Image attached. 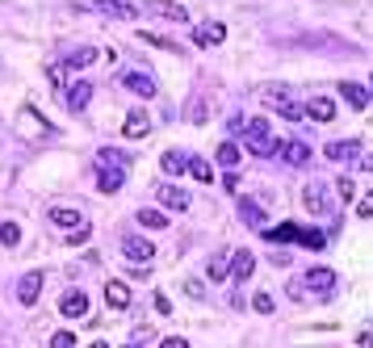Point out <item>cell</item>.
I'll list each match as a JSON object with an SVG mask.
<instances>
[{"label": "cell", "instance_id": "6da1fadb", "mask_svg": "<svg viewBox=\"0 0 373 348\" xmlns=\"http://www.w3.org/2000/svg\"><path fill=\"white\" fill-rule=\"evenodd\" d=\"M302 281H306V294L314 298V303H327V298L336 294V273L332 269H310Z\"/></svg>", "mask_w": 373, "mask_h": 348}, {"label": "cell", "instance_id": "7a4b0ae2", "mask_svg": "<svg viewBox=\"0 0 373 348\" xmlns=\"http://www.w3.org/2000/svg\"><path fill=\"white\" fill-rule=\"evenodd\" d=\"M122 256H126L130 265H151V260H155V247H151V239H143V235H126V239H122Z\"/></svg>", "mask_w": 373, "mask_h": 348}, {"label": "cell", "instance_id": "3957f363", "mask_svg": "<svg viewBox=\"0 0 373 348\" xmlns=\"http://www.w3.org/2000/svg\"><path fill=\"white\" fill-rule=\"evenodd\" d=\"M302 202H306L310 214H327V210H332V197H327V189L319 185V181H310V185L302 189Z\"/></svg>", "mask_w": 373, "mask_h": 348}, {"label": "cell", "instance_id": "277c9868", "mask_svg": "<svg viewBox=\"0 0 373 348\" xmlns=\"http://www.w3.org/2000/svg\"><path fill=\"white\" fill-rule=\"evenodd\" d=\"M59 315H63V319H84V315H88V294H84V289H68L63 303H59Z\"/></svg>", "mask_w": 373, "mask_h": 348}, {"label": "cell", "instance_id": "5b68a950", "mask_svg": "<svg viewBox=\"0 0 373 348\" xmlns=\"http://www.w3.org/2000/svg\"><path fill=\"white\" fill-rule=\"evenodd\" d=\"M42 281H46L42 273H26V277H21V285H17V303H21V307H34V303H38Z\"/></svg>", "mask_w": 373, "mask_h": 348}, {"label": "cell", "instance_id": "8992f818", "mask_svg": "<svg viewBox=\"0 0 373 348\" xmlns=\"http://www.w3.org/2000/svg\"><path fill=\"white\" fill-rule=\"evenodd\" d=\"M252 273H256V256L252 252H231V281H252Z\"/></svg>", "mask_w": 373, "mask_h": 348}, {"label": "cell", "instance_id": "52a82bcc", "mask_svg": "<svg viewBox=\"0 0 373 348\" xmlns=\"http://www.w3.org/2000/svg\"><path fill=\"white\" fill-rule=\"evenodd\" d=\"M143 5L151 13H159V17H168V21H189V9L177 5V0H143Z\"/></svg>", "mask_w": 373, "mask_h": 348}, {"label": "cell", "instance_id": "ba28073f", "mask_svg": "<svg viewBox=\"0 0 373 348\" xmlns=\"http://www.w3.org/2000/svg\"><path fill=\"white\" fill-rule=\"evenodd\" d=\"M155 197H159V202H164L168 210H189V193H185L181 185H159Z\"/></svg>", "mask_w": 373, "mask_h": 348}, {"label": "cell", "instance_id": "9c48e42d", "mask_svg": "<svg viewBox=\"0 0 373 348\" xmlns=\"http://www.w3.org/2000/svg\"><path fill=\"white\" fill-rule=\"evenodd\" d=\"M277 152H281V160H285V164H294V168H302V164H310V147H306L302 139H294V143H281V147H277Z\"/></svg>", "mask_w": 373, "mask_h": 348}, {"label": "cell", "instance_id": "30bf717a", "mask_svg": "<svg viewBox=\"0 0 373 348\" xmlns=\"http://www.w3.org/2000/svg\"><path fill=\"white\" fill-rule=\"evenodd\" d=\"M223 38H227V25H223V21H205V25H197V34H193L197 46H219Z\"/></svg>", "mask_w": 373, "mask_h": 348}, {"label": "cell", "instance_id": "8fae6325", "mask_svg": "<svg viewBox=\"0 0 373 348\" xmlns=\"http://www.w3.org/2000/svg\"><path fill=\"white\" fill-rule=\"evenodd\" d=\"M340 96H344L352 110H365V105H369V88L356 84V80H340Z\"/></svg>", "mask_w": 373, "mask_h": 348}, {"label": "cell", "instance_id": "7c38bea8", "mask_svg": "<svg viewBox=\"0 0 373 348\" xmlns=\"http://www.w3.org/2000/svg\"><path fill=\"white\" fill-rule=\"evenodd\" d=\"M126 185V168H101L97 172V189L101 193H118Z\"/></svg>", "mask_w": 373, "mask_h": 348}, {"label": "cell", "instance_id": "4fadbf2b", "mask_svg": "<svg viewBox=\"0 0 373 348\" xmlns=\"http://www.w3.org/2000/svg\"><path fill=\"white\" fill-rule=\"evenodd\" d=\"M302 118H314V122H332L336 118V105H332V96H314V101L302 110Z\"/></svg>", "mask_w": 373, "mask_h": 348}, {"label": "cell", "instance_id": "5bb4252c", "mask_svg": "<svg viewBox=\"0 0 373 348\" xmlns=\"http://www.w3.org/2000/svg\"><path fill=\"white\" fill-rule=\"evenodd\" d=\"M105 303H110L114 311H126L130 307V285L126 281H110L105 285Z\"/></svg>", "mask_w": 373, "mask_h": 348}, {"label": "cell", "instance_id": "9a60e30c", "mask_svg": "<svg viewBox=\"0 0 373 348\" xmlns=\"http://www.w3.org/2000/svg\"><path fill=\"white\" fill-rule=\"evenodd\" d=\"M147 130H151V114H143V110H134V114L122 122V134H126V139H143Z\"/></svg>", "mask_w": 373, "mask_h": 348}, {"label": "cell", "instance_id": "2e32d148", "mask_svg": "<svg viewBox=\"0 0 373 348\" xmlns=\"http://www.w3.org/2000/svg\"><path fill=\"white\" fill-rule=\"evenodd\" d=\"M50 223H55V227H68V231H76V227H84V214H80V210H72V206H55V210H50Z\"/></svg>", "mask_w": 373, "mask_h": 348}, {"label": "cell", "instance_id": "e0dca14e", "mask_svg": "<svg viewBox=\"0 0 373 348\" xmlns=\"http://www.w3.org/2000/svg\"><path fill=\"white\" fill-rule=\"evenodd\" d=\"M92 101V84L88 80H80L72 92H68V105H72V114H84V105Z\"/></svg>", "mask_w": 373, "mask_h": 348}, {"label": "cell", "instance_id": "ac0fdd59", "mask_svg": "<svg viewBox=\"0 0 373 348\" xmlns=\"http://www.w3.org/2000/svg\"><path fill=\"white\" fill-rule=\"evenodd\" d=\"M122 84H126L130 92H139V96H155V80H151L147 72H130V76H126Z\"/></svg>", "mask_w": 373, "mask_h": 348}, {"label": "cell", "instance_id": "d6986e66", "mask_svg": "<svg viewBox=\"0 0 373 348\" xmlns=\"http://www.w3.org/2000/svg\"><path fill=\"white\" fill-rule=\"evenodd\" d=\"M356 147H361V143H352V139H336V143L323 147V152H327V160H352Z\"/></svg>", "mask_w": 373, "mask_h": 348}, {"label": "cell", "instance_id": "ffe728a7", "mask_svg": "<svg viewBox=\"0 0 373 348\" xmlns=\"http://www.w3.org/2000/svg\"><path fill=\"white\" fill-rule=\"evenodd\" d=\"M239 218H243L248 227H264V210L252 202V197H239Z\"/></svg>", "mask_w": 373, "mask_h": 348}, {"label": "cell", "instance_id": "44dd1931", "mask_svg": "<svg viewBox=\"0 0 373 348\" xmlns=\"http://www.w3.org/2000/svg\"><path fill=\"white\" fill-rule=\"evenodd\" d=\"M185 168H189V176H193V181H201V185L214 181V168H210L205 160H197V156H189V160H185Z\"/></svg>", "mask_w": 373, "mask_h": 348}, {"label": "cell", "instance_id": "7402d4cb", "mask_svg": "<svg viewBox=\"0 0 373 348\" xmlns=\"http://www.w3.org/2000/svg\"><path fill=\"white\" fill-rule=\"evenodd\" d=\"M205 269H210V277H214V281H227V277H231V256H227V252L210 256V265H205Z\"/></svg>", "mask_w": 373, "mask_h": 348}, {"label": "cell", "instance_id": "603a6c76", "mask_svg": "<svg viewBox=\"0 0 373 348\" xmlns=\"http://www.w3.org/2000/svg\"><path fill=\"white\" fill-rule=\"evenodd\" d=\"M277 147H281V143L269 139V134H264V139H248V152H252V156H277Z\"/></svg>", "mask_w": 373, "mask_h": 348}, {"label": "cell", "instance_id": "cb8c5ba5", "mask_svg": "<svg viewBox=\"0 0 373 348\" xmlns=\"http://www.w3.org/2000/svg\"><path fill=\"white\" fill-rule=\"evenodd\" d=\"M239 156H243V152H239V147H235V143H223V147H219V164H223L227 172H235V164H239Z\"/></svg>", "mask_w": 373, "mask_h": 348}, {"label": "cell", "instance_id": "d4e9b609", "mask_svg": "<svg viewBox=\"0 0 373 348\" xmlns=\"http://www.w3.org/2000/svg\"><path fill=\"white\" fill-rule=\"evenodd\" d=\"M92 59H97V46H76V51L68 55V63H72V68H88Z\"/></svg>", "mask_w": 373, "mask_h": 348}, {"label": "cell", "instance_id": "484cf974", "mask_svg": "<svg viewBox=\"0 0 373 348\" xmlns=\"http://www.w3.org/2000/svg\"><path fill=\"white\" fill-rule=\"evenodd\" d=\"M139 223L151 227V231H164V227H168V214H159V210H139Z\"/></svg>", "mask_w": 373, "mask_h": 348}, {"label": "cell", "instance_id": "4316f807", "mask_svg": "<svg viewBox=\"0 0 373 348\" xmlns=\"http://www.w3.org/2000/svg\"><path fill=\"white\" fill-rule=\"evenodd\" d=\"M0 243L17 247V243H21V227H17V223H0Z\"/></svg>", "mask_w": 373, "mask_h": 348}, {"label": "cell", "instance_id": "83f0119b", "mask_svg": "<svg viewBox=\"0 0 373 348\" xmlns=\"http://www.w3.org/2000/svg\"><path fill=\"white\" fill-rule=\"evenodd\" d=\"M210 118V105H205V96H193V105H189V122L193 126H201Z\"/></svg>", "mask_w": 373, "mask_h": 348}, {"label": "cell", "instance_id": "f1b7e54d", "mask_svg": "<svg viewBox=\"0 0 373 348\" xmlns=\"http://www.w3.org/2000/svg\"><path fill=\"white\" fill-rule=\"evenodd\" d=\"M185 160H189V156H181V152H164V160H159V164H164V172H185Z\"/></svg>", "mask_w": 373, "mask_h": 348}, {"label": "cell", "instance_id": "f546056e", "mask_svg": "<svg viewBox=\"0 0 373 348\" xmlns=\"http://www.w3.org/2000/svg\"><path fill=\"white\" fill-rule=\"evenodd\" d=\"M97 164H101V168H126V156H118V152H101Z\"/></svg>", "mask_w": 373, "mask_h": 348}, {"label": "cell", "instance_id": "4dcf8cb0", "mask_svg": "<svg viewBox=\"0 0 373 348\" xmlns=\"http://www.w3.org/2000/svg\"><path fill=\"white\" fill-rule=\"evenodd\" d=\"M336 193H340V202H352V197H356V181H352V176L336 181Z\"/></svg>", "mask_w": 373, "mask_h": 348}, {"label": "cell", "instance_id": "1f68e13d", "mask_svg": "<svg viewBox=\"0 0 373 348\" xmlns=\"http://www.w3.org/2000/svg\"><path fill=\"white\" fill-rule=\"evenodd\" d=\"M50 348H76V336L72 331H55L50 336Z\"/></svg>", "mask_w": 373, "mask_h": 348}, {"label": "cell", "instance_id": "d6a6232c", "mask_svg": "<svg viewBox=\"0 0 373 348\" xmlns=\"http://www.w3.org/2000/svg\"><path fill=\"white\" fill-rule=\"evenodd\" d=\"M143 42H151V46H164V51H181V42H172V38H155V34H143Z\"/></svg>", "mask_w": 373, "mask_h": 348}, {"label": "cell", "instance_id": "836d02e7", "mask_svg": "<svg viewBox=\"0 0 373 348\" xmlns=\"http://www.w3.org/2000/svg\"><path fill=\"white\" fill-rule=\"evenodd\" d=\"M252 307H256L260 315H273V298H269V294H256V298H252Z\"/></svg>", "mask_w": 373, "mask_h": 348}, {"label": "cell", "instance_id": "e575fe53", "mask_svg": "<svg viewBox=\"0 0 373 348\" xmlns=\"http://www.w3.org/2000/svg\"><path fill=\"white\" fill-rule=\"evenodd\" d=\"M185 294H189V298H205V285H201L197 277H185Z\"/></svg>", "mask_w": 373, "mask_h": 348}, {"label": "cell", "instance_id": "d590c367", "mask_svg": "<svg viewBox=\"0 0 373 348\" xmlns=\"http://www.w3.org/2000/svg\"><path fill=\"white\" fill-rule=\"evenodd\" d=\"M46 76H50V88H68V80H63V76H68V72H63V68H59V63H55V68H50V72H46Z\"/></svg>", "mask_w": 373, "mask_h": 348}, {"label": "cell", "instance_id": "8d00e7d4", "mask_svg": "<svg viewBox=\"0 0 373 348\" xmlns=\"http://www.w3.org/2000/svg\"><path fill=\"white\" fill-rule=\"evenodd\" d=\"M302 243H306V247H314V252H319V247H323L327 239H323V235H319V231H302Z\"/></svg>", "mask_w": 373, "mask_h": 348}, {"label": "cell", "instance_id": "74e56055", "mask_svg": "<svg viewBox=\"0 0 373 348\" xmlns=\"http://www.w3.org/2000/svg\"><path fill=\"white\" fill-rule=\"evenodd\" d=\"M273 239H302V231L298 227H277V231H269Z\"/></svg>", "mask_w": 373, "mask_h": 348}, {"label": "cell", "instance_id": "f35d334b", "mask_svg": "<svg viewBox=\"0 0 373 348\" xmlns=\"http://www.w3.org/2000/svg\"><path fill=\"white\" fill-rule=\"evenodd\" d=\"M290 298H298V303H306L310 294H306V285H302V281H290Z\"/></svg>", "mask_w": 373, "mask_h": 348}, {"label": "cell", "instance_id": "ab89813d", "mask_svg": "<svg viewBox=\"0 0 373 348\" xmlns=\"http://www.w3.org/2000/svg\"><path fill=\"white\" fill-rule=\"evenodd\" d=\"M155 311H159V315H168V311H172V303H168L164 294H155Z\"/></svg>", "mask_w": 373, "mask_h": 348}, {"label": "cell", "instance_id": "60d3db41", "mask_svg": "<svg viewBox=\"0 0 373 348\" xmlns=\"http://www.w3.org/2000/svg\"><path fill=\"white\" fill-rule=\"evenodd\" d=\"M356 214H361V218H369V214H373V202H369V197H361V202H356Z\"/></svg>", "mask_w": 373, "mask_h": 348}, {"label": "cell", "instance_id": "b9f144b4", "mask_svg": "<svg viewBox=\"0 0 373 348\" xmlns=\"http://www.w3.org/2000/svg\"><path fill=\"white\" fill-rule=\"evenodd\" d=\"M164 348H189V340H185V336H168Z\"/></svg>", "mask_w": 373, "mask_h": 348}, {"label": "cell", "instance_id": "7bdbcfd3", "mask_svg": "<svg viewBox=\"0 0 373 348\" xmlns=\"http://www.w3.org/2000/svg\"><path fill=\"white\" fill-rule=\"evenodd\" d=\"M122 348H143V344H122Z\"/></svg>", "mask_w": 373, "mask_h": 348}]
</instances>
